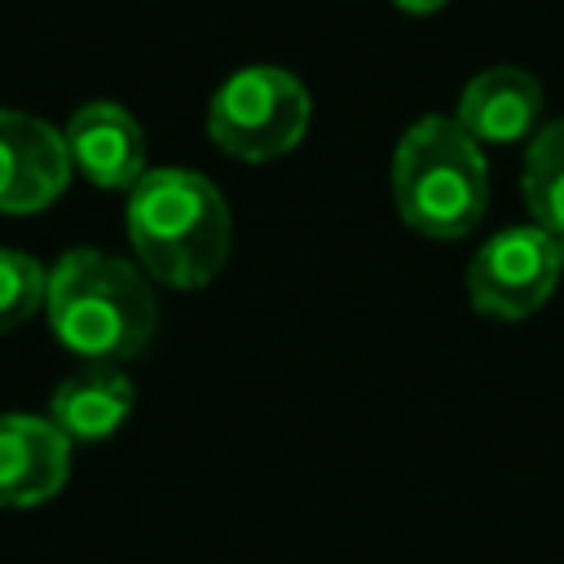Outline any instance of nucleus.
<instances>
[{
  "instance_id": "obj_1",
  "label": "nucleus",
  "mask_w": 564,
  "mask_h": 564,
  "mask_svg": "<svg viewBox=\"0 0 564 564\" xmlns=\"http://www.w3.org/2000/svg\"><path fill=\"white\" fill-rule=\"evenodd\" d=\"M44 308L53 335L88 366L132 361L159 330V300L145 269L97 247H75L48 269Z\"/></svg>"
},
{
  "instance_id": "obj_2",
  "label": "nucleus",
  "mask_w": 564,
  "mask_h": 564,
  "mask_svg": "<svg viewBox=\"0 0 564 564\" xmlns=\"http://www.w3.org/2000/svg\"><path fill=\"white\" fill-rule=\"evenodd\" d=\"M229 207L225 194L189 167H154L128 189V242L145 278L198 291L229 260Z\"/></svg>"
},
{
  "instance_id": "obj_3",
  "label": "nucleus",
  "mask_w": 564,
  "mask_h": 564,
  "mask_svg": "<svg viewBox=\"0 0 564 564\" xmlns=\"http://www.w3.org/2000/svg\"><path fill=\"white\" fill-rule=\"evenodd\" d=\"M392 198L401 220L427 238L471 234L489 207V167L480 141L445 115L410 123L392 154Z\"/></svg>"
},
{
  "instance_id": "obj_4",
  "label": "nucleus",
  "mask_w": 564,
  "mask_h": 564,
  "mask_svg": "<svg viewBox=\"0 0 564 564\" xmlns=\"http://www.w3.org/2000/svg\"><path fill=\"white\" fill-rule=\"evenodd\" d=\"M308 115H313L308 88L291 70L247 66L216 88L207 106V132L229 159L269 163L304 141Z\"/></svg>"
},
{
  "instance_id": "obj_5",
  "label": "nucleus",
  "mask_w": 564,
  "mask_h": 564,
  "mask_svg": "<svg viewBox=\"0 0 564 564\" xmlns=\"http://www.w3.org/2000/svg\"><path fill=\"white\" fill-rule=\"evenodd\" d=\"M560 282L555 242L542 225H511L494 234L467 264V300L480 317L524 322Z\"/></svg>"
},
{
  "instance_id": "obj_6",
  "label": "nucleus",
  "mask_w": 564,
  "mask_h": 564,
  "mask_svg": "<svg viewBox=\"0 0 564 564\" xmlns=\"http://www.w3.org/2000/svg\"><path fill=\"white\" fill-rule=\"evenodd\" d=\"M66 137L22 110H0V216L44 212L70 181Z\"/></svg>"
},
{
  "instance_id": "obj_7",
  "label": "nucleus",
  "mask_w": 564,
  "mask_h": 564,
  "mask_svg": "<svg viewBox=\"0 0 564 564\" xmlns=\"http://www.w3.org/2000/svg\"><path fill=\"white\" fill-rule=\"evenodd\" d=\"M70 476V436L53 419L0 414V507H40Z\"/></svg>"
},
{
  "instance_id": "obj_8",
  "label": "nucleus",
  "mask_w": 564,
  "mask_h": 564,
  "mask_svg": "<svg viewBox=\"0 0 564 564\" xmlns=\"http://www.w3.org/2000/svg\"><path fill=\"white\" fill-rule=\"evenodd\" d=\"M66 154L97 189H132L145 176V132L115 101H88L66 123Z\"/></svg>"
},
{
  "instance_id": "obj_9",
  "label": "nucleus",
  "mask_w": 564,
  "mask_h": 564,
  "mask_svg": "<svg viewBox=\"0 0 564 564\" xmlns=\"http://www.w3.org/2000/svg\"><path fill=\"white\" fill-rule=\"evenodd\" d=\"M538 115H542V84L520 66H489L463 88L454 119L480 145H507L529 137Z\"/></svg>"
},
{
  "instance_id": "obj_10",
  "label": "nucleus",
  "mask_w": 564,
  "mask_h": 564,
  "mask_svg": "<svg viewBox=\"0 0 564 564\" xmlns=\"http://www.w3.org/2000/svg\"><path fill=\"white\" fill-rule=\"evenodd\" d=\"M132 414V379L119 366H88L48 397V419L70 441H106Z\"/></svg>"
},
{
  "instance_id": "obj_11",
  "label": "nucleus",
  "mask_w": 564,
  "mask_h": 564,
  "mask_svg": "<svg viewBox=\"0 0 564 564\" xmlns=\"http://www.w3.org/2000/svg\"><path fill=\"white\" fill-rule=\"evenodd\" d=\"M520 194L533 225H542L546 234H564V119L533 132L520 172Z\"/></svg>"
},
{
  "instance_id": "obj_12",
  "label": "nucleus",
  "mask_w": 564,
  "mask_h": 564,
  "mask_svg": "<svg viewBox=\"0 0 564 564\" xmlns=\"http://www.w3.org/2000/svg\"><path fill=\"white\" fill-rule=\"evenodd\" d=\"M44 291H48V269L26 251L0 247V335L31 322L35 308L44 304Z\"/></svg>"
},
{
  "instance_id": "obj_13",
  "label": "nucleus",
  "mask_w": 564,
  "mask_h": 564,
  "mask_svg": "<svg viewBox=\"0 0 564 564\" xmlns=\"http://www.w3.org/2000/svg\"><path fill=\"white\" fill-rule=\"evenodd\" d=\"M397 9H405V13H436L441 4H449V0H392Z\"/></svg>"
},
{
  "instance_id": "obj_14",
  "label": "nucleus",
  "mask_w": 564,
  "mask_h": 564,
  "mask_svg": "<svg viewBox=\"0 0 564 564\" xmlns=\"http://www.w3.org/2000/svg\"><path fill=\"white\" fill-rule=\"evenodd\" d=\"M551 242H555V260H560V273H564V234H551Z\"/></svg>"
}]
</instances>
